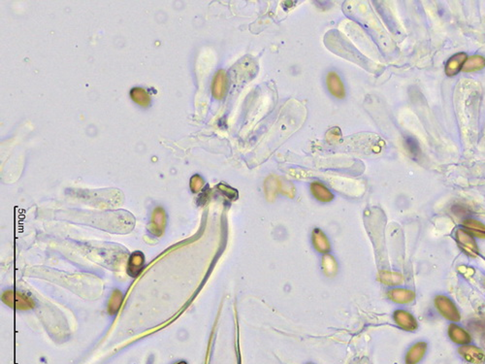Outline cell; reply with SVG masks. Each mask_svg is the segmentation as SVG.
I'll return each mask as SVG.
<instances>
[{
    "label": "cell",
    "mask_w": 485,
    "mask_h": 364,
    "mask_svg": "<svg viewBox=\"0 0 485 364\" xmlns=\"http://www.w3.org/2000/svg\"><path fill=\"white\" fill-rule=\"evenodd\" d=\"M387 294H388V297L392 301H394L396 303H400V304L411 303L415 298V293L410 289H390Z\"/></svg>",
    "instance_id": "12"
},
{
    "label": "cell",
    "mask_w": 485,
    "mask_h": 364,
    "mask_svg": "<svg viewBox=\"0 0 485 364\" xmlns=\"http://www.w3.org/2000/svg\"><path fill=\"white\" fill-rule=\"evenodd\" d=\"M204 180L201 178V176L199 175H194L191 179H190V189L193 193H199L202 188L204 187Z\"/></svg>",
    "instance_id": "23"
},
{
    "label": "cell",
    "mask_w": 485,
    "mask_h": 364,
    "mask_svg": "<svg viewBox=\"0 0 485 364\" xmlns=\"http://www.w3.org/2000/svg\"><path fill=\"white\" fill-rule=\"evenodd\" d=\"M178 364H187V363H186L185 361H180V362H179V363Z\"/></svg>",
    "instance_id": "27"
},
{
    "label": "cell",
    "mask_w": 485,
    "mask_h": 364,
    "mask_svg": "<svg viewBox=\"0 0 485 364\" xmlns=\"http://www.w3.org/2000/svg\"><path fill=\"white\" fill-rule=\"evenodd\" d=\"M468 56L465 53H458L452 55L445 65V74L448 77L457 75L463 68Z\"/></svg>",
    "instance_id": "10"
},
{
    "label": "cell",
    "mask_w": 485,
    "mask_h": 364,
    "mask_svg": "<svg viewBox=\"0 0 485 364\" xmlns=\"http://www.w3.org/2000/svg\"><path fill=\"white\" fill-rule=\"evenodd\" d=\"M452 211H453L454 214L457 215V216H465V215L468 213V211L465 209L463 206H460V205H455L452 207Z\"/></svg>",
    "instance_id": "26"
},
{
    "label": "cell",
    "mask_w": 485,
    "mask_h": 364,
    "mask_svg": "<svg viewBox=\"0 0 485 364\" xmlns=\"http://www.w3.org/2000/svg\"><path fill=\"white\" fill-rule=\"evenodd\" d=\"M219 188H220V190L222 191L223 193H225V194H226L228 197H232V196H236V195H237V192H236L235 190L231 189V188H229V187H226V186H224V185H220Z\"/></svg>",
    "instance_id": "25"
},
{
    "label": "cell",
    "mask_w": 485,
    "mask_h": 364,
    "mask_svg": "<svg viewBox=\"0 0 485 364\" xmlns=\"http://www.w3.org/2000/svg\"><path fill=\"white\" fill-rule=\"evenodd\" d=\"M2 301L15 309L18 310H29L35 306L32 297L14 290H7L2 295Z\"/></svg>",
    "instance_id": "1"
},
{
    "label": "cell",
    "mask_w": 485,
    "mask_h": 364,
    "mask_svg": "<svg viewBox=\"0 0 485 364\" xmlns=\"http://www.w3.org/2000/svg\"><path fill=\"white\" fill-rule=\"evenodd\" d=\"M228 89V78L224 70H219L214 77L211 93L213 97L218 100H221L225 97Z\"/></svg>",
    "instance_id": "6"
},
{
    "label": "cell",
    "mask_w": 485,
    "mask_h": 364,
    "mask_svg": "<svg viewBox=\"0 0 485 364\" xmlns=\"http://www.w3.org/2000/svg\"><path fill=\"white\" fill-rule=\"evenodd\" d=\"M435 305L439 312L448 321H460L461 316L452 300L446 296L439 295L435 298Z\"/></svg>",
    "instance_id": "4"
},
{
    "label": "cell",
    "mask_w": 485,
    "mask_h": 364,
    "mask_svg": "<svg viewBox=\"0 0 485 364\" xmlns=\"http://www.w3.org/2000/svg\"><path fill=\"white\" fill-rule=\"evenodd\" d=\"M485 67V57L482 55L470 56L465 63L462 70L464 72H474L481 70Z\"/></svg>",
    "instance_id": "17"
},
{
    "label": "cell",
    "mask_w": 485,
    "mask_h": 364,
    "mask_svg": "<svg viewBox=\"0 0 485 364\" xmlns=\"http://www.w3.org/2000/svg\"><path fill=\"white\" fill-rule=\"evenodd\" d=\"M285 184L286 183L279 180L276 177H269L265 182V191L267 194V198L272 200L278 192L286 194L289 197H293L294 196L293 186L291 184H288L287 186H285Z\"/></svg>",
    "instance_id": "3"
},
{
    "label": "cell",
    "mask_w": 485,
    "mask_h": 364,
    "mask_svg": "<svg viewBox=\"0 0 485 364\" xmlns=\"http://www.w3.org/2000/svg\"><path fill=\"white\" fill-rule=\"evenodd\" d=\"M311 192L313 195L317 198L318 201L320 202H330L333 198L334 195L331 193L326 187L319 182L313 183L311 185Z\"/></svg>",
    "instance_id": "14"
},
{
    "label": "cell",
    "mask_w": 485,
    "mask_h": 364,
    "mask_svg": "<svg viewBox=\"0 0 485 364\" xmlns=\"http://www.w3.org/2000/svg\"><path fill=\"white\" fill-rule=\"evenodd\" d=\"M326 84L328 90L333 97L338 99H343L346 97V88L343 81L336 72L331 71L327 74Z\"/></svg>",
    "instance_id": "7"
},
{
    "label": "cell",
    "mask_w": 485,
    "mask_h": 364,
    "mask_svg": "<svg viewBox=\"0 0 485 364\" xmlns=\"http://www.w3.org/2000/svg\"><path fill=\"white\" fill-rule=\"evenodd\" d=\"M448 335L450 339L456 344L460 345H465L468 344L471 341V336L468 332L463 329L462 327L455 325V324H450L448 327Z\"/></svg>",
    "instance_id": "15"
},
{
    "label": "cell",
    "mask_w": 485,
    "mask_h": 364,
    "mask_svg": "<svg viewBox=\"0 0 485 364\" xmlns=\"http://www.w3.org/2000/svg\"><path fill=\"white\" fill-rule=\"evenodd\" d=\"M145 267V257L141 252H134L128 260L127 273L129 276L135 278L139 276Z\"/></svg>",
    "instance_id": "9"
},
{
    "label": "cell",
    "mask_w": 485,
    "mask_h": 364,
    "mask_svg": "<svg viewBox=\"0 0 485 364\" xmlns=\"http://www.w3.org/2000/svg\"><path fill=\"white\" fill-rule=\"evenodd\" d=\"M380 279L383 283L388 284V285H396L402 283L403 277L399 273H392V272H384L381 273Z\"/></svg>",
    "instance_id": "22"
},
{
    "label": "cell",
    "mask_w": 485,
    "mask_h": 364,
    "mask_svg": "<svg viewBox=\"0 0 485 364\" xmlns=\"http://www.w3.org/2000/svg\"><path fill=\"white\" fill-rule=\"evenodd\" d=\"M463 225L468 229V232L478 238H485V225L473 219H467L463 222Z\"/></svg>",
    "instance_id": "18"
},
{
    "label": "cell",
    "mask_w": 485,
    "mask_h": 364,
    "mask_svg": "<svg viewBox=\"0 0 485 364\" xmlns=\"http://www.w3.org/2000/svg\"><path fill=\"white\" fill-rule=\"evenodd\" d=\"M461 355L466 360L472 363H482L485 360V353L482 350L475 346H464L459 349Z\"/></svg>",
    "instance_id": "11"
},
{
    "label": "cell",
    "mask_w": 485,
    "mask_h": 364,
    "mask_svg": "<svg viewBox=\"0 0 485 364\" xmlns=\"http://www.w3.org/2000/svg\"><path fill=\"white\" fill-rule=\"evenodd\" d=\"M426 349H427L426 343L419 342L413 345L407 353V356H406L407 364L418 363L421 360L422 357L424 356Z\"/></svg>",
    "instance_id": "13"
},
{
    "label": "cell",
    "mask_w": 485,
    "mask_h": 364,
    "mask_svg": "<svg viewBox=\"0 0 485 364\" xmlns=\"http://www.w3.org/2000/svg\"><path fill=\"white\" fill-rule=\"evenodd\" d=\"M131 99L142 107H148L150 105V97L146 89L142 87H133L130 90Z\"/></svg>",
    "instance_id": "16"
},
{
    "label": "cell",
    "mask_w": 485,
    "mask_h": 364,
    "mask_svg": "<svg viewBox=\"0 0 485 364\" xmlns=\"http://www.w3.org/2000/svg\"><path fill=\"white\" fill-rule=\"evenodd\" d=\"M322 267L326 273H334L336 271V263L335 260L332 258V257L326 256L323 259Z\"/></svg>",
    "instance_id": "24"
},
{
    "label": "cell",
    "mask_w": 485,
    "mask_h": 364,
    "mask_svg": "<svg viewBox=\"0 0 485 364\" xmlns=\"http://www.w3.org/2000/svg\"><path fill=\"white\" fill-rule=\"evenodd\" d=\"M314 246L320 253H326L330 250V243L328 242L326 236L319 229L314 230L313 234Z\"/></svg>",
    "instance_id": "19"
},
{
    "label": "cell",
    "mask_w": 485,
    "mask_h": 364,
    "mask_svg": "<svg viewBox=\"0 0 485 364\" xmlns=\"http://www.w3.org/2000/svg\"><path fill=\"white\" fill-rule=\"evenodd\" d=\"M405 142H406L407 150H409L411 157H413L414 159H417L421 155V150H420L418 142L412 137H407L405 139Z\"/></svg>",
    "instance_id": "21"
},
{
    "label": "cell",
    "mask_w": 485,
    "mask_h": 364,
    "mask_svg": "<svg viewBox=\"0 0 485 364\" xmlns=\"http://www.w3.org/2000/svg\"><path fill=\"white\" fill-rule=\"evenodd\" d=\"M455 239L460 249L469 257H475L478 255V247L471 233L465 229L459 228L455 232Z\"/></svg>",
    "instance_id": "2"
},
{
    "label": "cell",
    "mask_w": 485,
    "mask_h": 364,
    "mask_svg": "<svg viewBox=\"0 0 485 364\" xmlns=\"http://www.w3.org/2000/svg\"><path fill=\"white\" fill-rule=\"evenodd\" d=\"M393 319L396 321V323L405 330L413 331L417 328V322L415 321V318L407 311H396L393 314Z\"/></svg>",
    "instance_id": "8"
},
{
    "label": "cell",
    "mask_w": 485,
    "mask_h": 364,
    "mask_svg": "<svg viewBox=\"0 0 485 364\" xmlns=\"http://www.w3.org/2000/svg\"><path fill=\"white\" fill-rule=\"evenodd\" d=\"M123 300H124L123 293L118 289H116L113 292L112 297L109 301V305H108V311L111 315H116V313L118 312L120 306H122Z\"/></svg>",
    "instance_id": "20"
},
{
    "label": "cell",
    "mask_w": 485,
    "mask_h": 364,
    "mask_svg": "<svg viewBox=\"0 0 485 364\" xmlns=\"http://www.w3.org/2000/svg\"><path fill=\"white\" fill-rule=\"evenodd\" d=\"M165 226H166V213L161 207H158L154 210L151 214V220L148 225V229L153 235L159 237L163 234L165 230Z\"/></svg>",
    "instance_id": "5"
}]
</instances>
